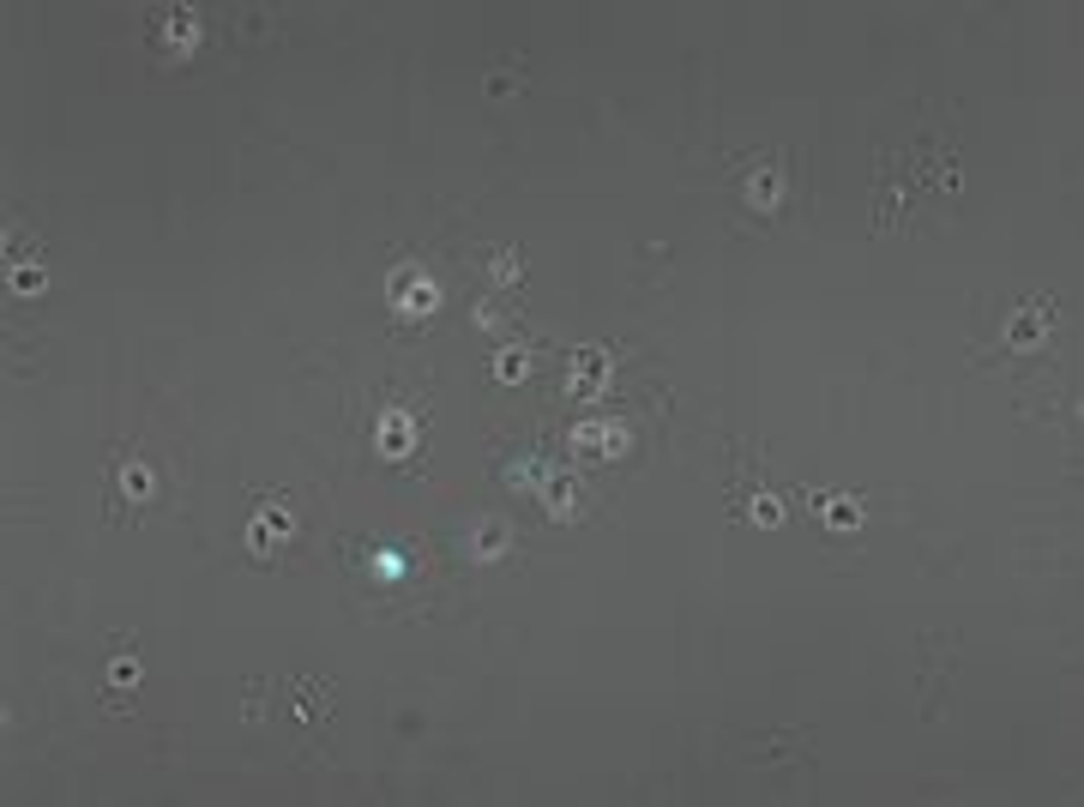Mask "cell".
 <instances>
[{"instance_id":"cell-2","label":"cell","mask_w":1084,"mask_h":807,"mask_svg":"<svg viewBox=\"0 0 1084 807\" xmlns=\"http://www.w3.org/2000/svg\"><path fill=\"white\" fill-rule=\"evenodd\" d=\"M452 548H458V560H470V567H494V560L513 555V531H506L494 512H477V519H464L452 531Z\"/></svg>"},{"instance_id":"cell-15","label":"cell","mask_w":1084,"mask_h":807,"mask_svg":"<svg viewBox=\"0 0 1084 807\" xmlns=\"http://www.w3.org/2000/svg\"><path fill=\"white\" fill-rule=\"evenodd\" d=\"M784 494H771V489H759L754 494V501H747V519H754L759 524V531H777V524H784Z\"/></svg>"},{"instance_id":"cell-7","label":"cell","mask_w":1084,"mask_h":807,"mask_svg":"<svg viewBox=\"0 0 1084 807\" xmlns=\"http://www.w3.org/2000/svg\"><path fill=\"white\" fill-rule=\"evenodd\" d=\"M289 531H296V519H289L284 506H253V519H248V548L253 555H272L277 543H289Z\"/></svg>"},{"instance_id":"cell-4","label":"cell","mask_w":1084,"mask_h":807,"mask_svg":"<svg viewBox=\"0 0 1084 807\" xmlns=\"http://www.w3.org/2000/svg\"><path fill=\"white\" fill-rule=\"evenodd\" d=\"M386 302L398 319H428L434 307H440V284L423 272V265H398V272L386 277Z\"/></svg>"},{"instance_id":"cell-18","label":"cell","mask_w":1084,"mask_h":807,"mask_svg":"<svg viewBox=\"0 0 1084 807\" xmlns=\"http://www.w3.org/2000/svg\"><path fill=\"white\" fill-rule=\"evenodd\" d=\"M109 681H114V687H133V681H139V663H133V657H114V663H109Z\"/></svg>"},{"instance_id":"cell-13","label":"cell","mask_w":1084,"mask_h":807,"mask_svg":"<svg viewBox=\"0 0 1084 807\" xmlns=\"http://www.w3.org/2000/svg\"><path fill=\"white\" fill-rule=\"evenodd\" d=\"M489 374L501 380V386H518V380H530V350H525V343H494Z\"/></svg>"},{"instance_id":"cell-17","label":"cell","mask_w":1084,"mask_h":807,"mask_svg":"<svg viewBox=\"0 0 1084 807\" xmlns=\"http://www.w3.org/2000/svg\"><path fill=\"white\" fill-rule=\"evenodd\" d=\"M470 319H477L482 331H501V326H506V307H494V296H482V302H477V314H470Z\"/></svg>"},{"instance_id":"cell-6","label":"cell","mask_w":1084,"mask_h":807,"mask_svg":"<svg viewBox=\"0 0 1084 807\" xmlns=\"http://www.w3.org/2000/svg\"><path fill=\"white\" fill-rule=\"evenodd\" d=\"M374 452L386 458V465H410V458H416V416H410V404H386V410H380Z\"/></svg>"},{"instance_id":"cell-14","label":"cell","mask_w":1084,"mask_h":807,"mask_svg":"<svg viewBox=\"0 0 1084 807\" xmlns=\"http://www.w3.org/2000/svg\"><path fill=\"white\" fill-rule=\"evenodd\" d=\"M820 519L837 524V531H856V524H862V506L850 501V494H820Z\"/></svg>"},{"instance_id":"cell-19","label":"cell","mask_w":1084,"mask_h":807,"mask_svg":"<svg viewBox=\"0 0 1084 807\" xmlns=\"http://www.w3.org/2000/svg\"><path fill=\"white\" fill-rule=\"evenodd\" d=\"M12 284H19L24 296H31V290H43V272H36V265H19V272H12Z\"/></svg>"},{"instance_id":"cell-16","label":"cell","mask_w":1084,"mask_h":807,"mask_svg":"<svg viewBox=\"0 0 1084 807\" xmlns=\"http://www.w3.org/2000/svg\"><path fill=\"white\" fill-rule=\"evenodd\" d=\"M518 277H525L518 253H513V248H494V253H489V284H501V290H506V284H518Z\"/></svg>"},{"instance_id":"cell-12","label":"cell","mask_w":1084,"mask_h":807,"mask_svg":"<svg viewBox=\"0 0 1084 807\" xmlns=\"http://www.w3.org/2000/svg\"><path fill=\"white\" fill-rule=\"evenodd\" d=\"M368 579L374 585H404L410 579V555H404V543H380L374 555H368Z\"/></svg>"},{"instance_id":"cell-8","label":"cell","mask_w":1084,"mask_h":807,"mask_svg":"<svg viewBox=\"0 0 1084 807\" xmlns=\"http://www.w3.org/2000/svg\"><path fill=\"white\" fill-rule=\"evenodd\" d=\"M784 163H765V170H754V175H747V187H742V194H747V205H754V211L759 217H771L777 211V205H784Z\"/></svg>"},{"instance_id":"cell-3","label":"cell","mask_w":1084,"mask_h":807,"mask_svg":"<svg viewBox=\"0 0 1084 807\" xmlns=\"http://www.w3.org/2000/svg\"><path fill=\"white\" fill-rule=\"evenodd\" d=\"M567 446L579 458H627L633 452V422L621 416H584L567 428Z\"/></svg>"},{"instance_id":"cell-9","label":"cell","mask_w":1084,"mask_h":807,"mask_svg":"<svg viewBox=\"0 0 1084 807\" xmlns=\"http://www.w3.org/2000/svg\"><path fill=\"white\" fill-rule=\"evenodd\" d=\"M1042 326H1049V302H1025L1012 319H1006V343H1012V350H1037Z\"/></svg>"},{"instance_id":"cell-1","label":"cell","mask_w":1084,"mask_h":807,"mask_svg":"<svg viewBox=\"0 0 1084 807\" xmlns=\"http://www.w3.org/2000/svg\"><path fill=\"white\" fill-rule=\"evenodd\" d=\"M501 482H506V489H518V494H530V501H537L555 524H579L584 512H591V494H584V482L572 477L567 465L543 458V452H513V458L501 465Z\"/></svg>"},{"instance_id":"cell-5","label":"cell","mask_w":1084,"mask_h":807,"mask_svg":"<svg viewBox=\"0 0 1084 807\" xmlns=\"http://www.w3.org/2000/svg\"><path fill=\"white\" fill-rule=\"evenodd\" d=\"M609 374H615V356L609 350H572L567 356V399L572 404H603V392H609Z\"/></svg>"},{"instance_id":"cell-11","label":"cell","mask_w":1084,"mask_h":807,"mask_svg":"<svg viewBox=\"0 0 1084 807\" xmlns=\"http://www.w3.org/2000/svg\"><path fill=\"white\" fill-rule=\"evenodd\" d=\"M157 36H163V48H169V55H187V48L206 36V19H199V12H169V19L157 24Z\"/></svg>"},{"instance_id":"cell-10","label":"cell","mask_w":1084,"mask_h":807,"mask_svg":"<svg viewBox=\"0 0 1084 807\" xmlns=\"http://www.w3.org/2000/svg\"><path fill=\"white\" fill-rule=\"evenodd\" d=\"M114 489H121V501L145 506V501H157V470L139 465V458H127V465L114 470Z\"/></svg>"}]
</instances>
